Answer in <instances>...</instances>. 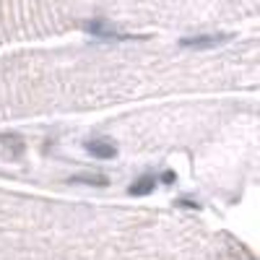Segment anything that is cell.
I'll use <instances>...</instances> for the list:
<instances>
[{"instance_id": "cell-1", "label": "cell", "mask_w": 260, "mask_h": 260, "mask_svg": "<svg viewBox=\"0 0 260 260\" xmlns=\"http://www.w3.org/2000/svg\"><path fill=\"white\" fill-rule=\"evenodd\" d=\"M229 37L226 34H211V37H190V39H182L180 45L182 47H216V45H224Z\"/></svg>"}, {"instance_id": "cell-2", "label": "cell", "mask_w": 260, "mask_h": 260, "mask_svg": "<svg viewBox=\"0 0 260 260\" xmlns=\"http://www.w3.org/2000/svg\"><path fill=\"white\" fill-rule=\"evenodd\" d=\"M86 151L99 159H112L117 154V146H112L110 141H86Z\"/></svg>"}, {"instance_id": "cell-3", "label": "cell", "mask_w": 260, "mask_h": 260, "mask_svg": "<svg viewBox=\"0 0 260 260\" xmlns=\"http://www.w3.org/2000/svg\"><path fill=\"white\" fill-rule=\"evenodd\" d=\"M86 31H91V34H96V37H102V39H136L133 34H122V31H117V29H107L102 21H91V24H86Z\"/></svg>"}, {"instance_id": "cell-4", "label": "cell", "mask_w": 260, "mask_h": 260, "mask_svg": "<svg viewBox=\"0 0 260 260\" xmlns=\"http://www.w3.org/2000/svg\"><path fill=\"white\" fill-rule=\"evenodd\" d=\"M156 182H159L156 175H146V177H141L138 182L130 185V192H133V195H146V192H151V190L156 187Z\"/></svg>"}, {"instance_id": "cell-5", "label": "cell", "mask_w": 260, "mask_h": 260, "mask_svg": "<svg viewBox=\"0 0 260 260\" xmlns=\"http://www.w3.org/2000/svg\"><path fill=\"white\" fill-rule=\"evenodd\" d=\"M73 182H91V185H107V177H73Z\"/></svg>"}]
</instances>
